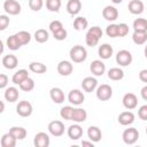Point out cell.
Returning <instances> with one entry per match:
<instances>
[{
	"mask_svg": "<svg viewBox=\"0 0 147 147\" xmlns=\"http://www.w3.org/2000/svg\"><path fill=\"white\" fill-rule=\"evenodd\" d=\"M0 103H1V109H0V113H3V111H5V103H3V101H1Z\"/></svg>",
	"mask_w": 147,
	"mask_h": 147,
	"instance_id": "52",
	"label": "cell"
},
{
	"mask_svg": "<svg viewBox=\"0 0 147 147\" xmlns=\"http://www.w3.org/2000/svg\"><path fill=\"white\" fill-rule=\"evenodd\" d=\"M134 114L132 111H123L118 115V123L121 125H124V126H127V125H131L133 122H134Z\"/></svg>",
	"mask_w": 147,
	"mask_h": 147,
	"instance_id": "17",
	"label": "cell"
},
{
	"mask_svg": "<svg viewBox=\"0 0 147 147\" xmlns=\"http://www.w3.org/2000/svg\"><path fill=\"white\" fill-rule=\"evenodd\" d=\"M29 69H30V71H32L33 74H44V72H46L47 71V67L44 64V63H41V62H31L30 64H29Z\"/></svg>",
	"mask_w": 147,
	"mask_h": 147,
	"instance_id": "32",
	"label": "cell"
},
{
	"mask_svg": "<svg viewBox=\"0 0 147 147\" xmlns=\"http://www.w3.org/2000/svg\"><path fill=\"white\" fill-rule=\"evenodd\" d=\"M102 16L106 21H109V22H114L117 20L118 17V10L116 7L114 6H106L103 9H102Z\"/></svg>",
	"mask_w": 147,
	"mask_h": 147,
	"instance_id": "11",
	"label": "cell"
},
{
	"mask_svg": "<svg viewBox=\"0 0 147 147\" xmlns=\"http://www.w3.org/2000/svg\"><path fill=\"white\" fill-rule=\"evenodd\" d=\"M32 111H33L32 105L29 101H26V100L20 101L18 105L16 106V113L21 117H29V116H31Z\"/></svg>",
	"mask_w": 147,
	"mask_h": 147,
	"instance_id": "5",
	"label": "cell"
},
{
	"mask_svg": "<svg viewBox=\"0 0 147 147\" xmlns=\"http://www.w3.org/2000/svg\"><path fill=\"white\" fill-rule=\"evenodd\" d=\"M99 40H100V39H99L98 37H95L94 34H92V33H90V32H87L86 36H85V42H86V45L90 46V47L96 46L98 42H99Z\"/></svg>",
	"mask_w": 147,
	"mask_h": 147,
	"instance_id": "40",
	"label": "cell"
},
{
	"mask_svg": "<svg viewBox=\"0 0 147 147\" xmlns=\"http://www.w3.org/2000/svg\"><path fill=\"white\" fill-rule=\"evenodd\" d=\"M82 87L85 92L91 93L98 87V80L94 77H85L82 82Z\"/></svg>",
	"mask_w": 147,
	"mask_h": 147,
	"instance_id": "16",
	"label": "cell"
},
{
	"mask_svg": "<svg viewBox=\"0 0 147 147\" xmlns=\"http://www.w3.org/2000/svg\"><path fill=\"white\" fill-rule=\"evenodd\" d=\"M129 33V25L126 23L118 24V37H125Z\"/></svg>",
	"mask_w": 147,
	"mask_h": 147,
	"instance_id": "44",
	"label": "cell"
},
{
	"mask_svg": "<svg viewBox=\"0 0 147 147\" xmlns=\"http://www.w3.org/2000/svg\"><path fill=\"white\" fill-rule=\"evenodd\" d=\"M133 31L147 32V20L146 18H136L133 21Z\"/></svg>",
	"mask_w": 147,
	"mask_h": 147,
	"instance_id": "30",
	"label": "cell"
},
{
	"mask_svg": "<svg viewBox=\"0 0 147 147\" xmlns=\"http://www.w3.org/2000/svg\"><path fill=\"white\" fill-rule=\"evenodd\" d=\"M8 80H9L8 76L5 75V74H1L0 75V88H6V86L8 84Z\"/></svg>",
	"mask_w": 147,
	"mask_h": 147,
	"instance_id": "48",
	"label": "cell"
},
{
	"mask_svg": "<svg viewBox=\"0 0 147 147\" xmlns=\"http://www.w3.org/2000/svg\"><path fill=\"white\" fill-rule=\"evenodd\" d=\"M87 137L90 140H92L93 142H98L101 140L102 138V132L101 130L98 127V126H94V125H91L88 129H87Z\"/></svg>",
	"mask_w": 147,
	"mask_h": 147,
	"instance_id": "21",
	"label": "cell"
},
{
	"mask_svg": "<svg viewBox=\"0 0 147 147\" xmlns=\"http://www.w3.org/2000/svg\"><path fill=\"white\" fill-rule=\"evenodd\" d=\"M122 102L126 109L132 110V109L137 108V106H138V98L134 93H126V94H124Z\"/></svg>",
	"mask_w": 147,
	"mask_h": 147,
	"instance_id": "9",
	"label": "cell"
},
{
	"mask_svg": "<svg viewBox=\"0 0 147 147\" xmlns=\"http://www.w3.org/2000/svg\"><path fill=\"white\" fill-rule=\"evenodd\" d=\"M49 144V136L45 132H38L33 138V145L36 147H48Z\"/></svg>",
	"mask_w": 147,
	"mask_h": 147,
	"instance_id": "10",
	"label": "cell"
},
{
	"mask_svg": "<svg viewBox=\"0 0 147 147\" xmlns=\"http://www.w3.org/2000/svg\"><path fill=\"white\" fill-rule=\"evenodd\" d=\"M82 146H88V147H94V142H93L92 140H90V141L83 140V141H82Z\"/></svg>",
	"mask_w": 147,
	"mask_h": 147,
	"instance_id": "51",
	"label": "cell"
},
{
	"mask_svg": "<svg viewBox=\"0 0 147 147\" xmlns=\"http://www.w3.org/2000/svg\"><path fill=\"white\" fill-rule=\"evenodd\" d=\"M108 78L111 80H121L124 78V71L121 68H110L108 70Z\"/></svg>",
	"mask_w": 147,
	"mask_h": 147,
	"instance_id": "29",
	"label": "cell"
},
{
	"mask_svg": "<svg viewBox=\"0 0 147 147\" xmlns=\"http://www.w3.org/2000/svg\"><path fill=\"white\" fill-rule=\"evenodd\" d=\"M82 9V2L80 0H69L67 3V11L70 15H77Z\"/></svg>",
	"mask_w": 147,
	"mask_h": 147,
	"instance_id": "24",
	"label": "cell"
},
{
	"mask_svg": "<svg viewBox=\"0 0 147 147\" xmlns=\"http://www.w3.org/2000/svg\"><path fill=\"white\" fill-rule=\"evenodd\" d=\"M6 45H7V47H8L10 51H17V49H20V48L22 47V45L20 44V41H18L16 34L9 36V37L7 38V40H6Z\"/></svg>",
	"mask_w": 147,
	"mask_h": 147,
	"instance_id": "28",
	"label": "cell"
},
{
	"mask_svg": "<svg viewBox=\"0 0 147 147\" xmlns=\"http://www.w3.org/2000/svg\"><path fill=\"white\" fill-rule=\"evenodd\" d=\"M74 109L75 108L71 107V106H64L60 110V116L65 121H71V117H72V114H74Z\"/></svg>",
	"mask_w": 147,
	"mask_h": 147,
	"instance_id": "37",
	"label": "cell"
},
{
	"mask_svg": "<svg viewBox=\"0 0 147 147\" xmlns=\"http://www.w3.org/2000/svg\"><path fill=\"white\" fill-rule=\"evenodd\" d=\"M122 138H123V141L126 145H133L139 139V131L136 127L125 129L124 132H123V134H122Z\"/></svg>",
	"mask_w": 147,
	"mask_h": 147,
	"instance_id": "2",
	"label": "cell"
},
{
	"mask_svg": "<svg viewBox=\"0 0 147 147\" xmlns=\"http://www.w3.org/2000/svg\"><path fill=\"white\" fill-rule=\"evenodd\" d=\"M5 99L8 101V102H15L17 101L18 96H20V92L16 87L14 86H10V87H7L5 90V94H3Z\"/></svg>",
	"mask_w": 147,
	"mask_h": 147,
	"instance_id": "22",
	"label": "cell"
},
{
	"mask_svg": "<svg viewBox=\"0 0 147 147\" xmlns=\"http://www.w3.org/2000/svg\"><path fill=\"white\" fill-rule=\"evenodd\" d=\"M114 53V49L113 47L109 45V44H102L101 46H99V49H98V54L99 56L102 59V60H108L111 57Z\"/></svg>",
	"mask_w": 147,
	"mask_h": 147,
	"instance_id": "19",
	"label": "cell"
},
{
	"mask_svg": "<svg viewBox=\"0 0 147 147\" xmlns=\"http://www.w3.org/2000/svg\"><path fill=\"white\" fill-rule=\"evenodd\" d=\"M140 94H141V98H142L145 101H147V85H146V86H144V87L141 88Z\"/></svg>",
	"mask_w": 147,
	"mask_h": 147,
	"instance_id": "50",
	"label": "cell"
},
{
	"mask_svg": "<svg viewBox=\"0 0 147 147\" xmlns=\"http://www.w3.org/2000/svg\"><path fill=\"white\" fill-rule=\"evenodd\" d=\"M61 5V0H46V8L52 13H59Z\"/></svg>",
	"mask_w": 147,
	"mask_h": 147,
	"instance_id": "36",
	"label": "cell"
},
{
	"mask_svg": "<svg viewBox=\"0 0 147 147\" xmlns=\"http://www.w3.org/2000/svg\"><path fill=\"white\" fill-rule=\"evenodd\" d=\"M84 100H85V95H84V93H83L80 90H78V88L71 90V91L69 92V94H68V101H69L71 105H74V106H79V105H82V103L84 102Z\"/></svg>",
	"mask_w": 147,
	"mask_h": 147,
	"instance_id": "7",
	"label": "cell"
},
{
	"mask_svg": "<svg viewBox=\"0 0 147 147\" xmlns=\"http://www.w3.org/2000/svg\"><path fill=\"white\" fill-rule=\"evenodd\" d=\"M2 64L6 69H15L18 64V59L14 55V54H8V55H5L2 57Z\"/></svg>",
	"mask_w": 147,
	"mask_h": 147,
	"instance_id": "18",
	"label": "cell"
},
{
	"mask_svg": "<svg viewBox=\"0 0 147 147\" xmlns=\"http://www.w3.org/2000/svg\"><path fill=\"white\" fill-rule=\"evenodd\" d=\"M132 40L136 45H144L147 41V32H138L133 31L132 33Z\"/></svg>",
	"mask_w": 147,
	"mask_h": 147,
	"instance_id": "33",
	"label": "cell"
},
{
	"mask_svg": "<svg viewBox=\"0 0 147 147\" xmlns=\"http://www.w3.org/2000/svg\"><path fill=\"white\" fill-rule=\"evenodd\" d=\"M67 36H68V32H67V30H65L64 28H62L61 30H59V31H56V32L53 33L54 39H56V40H59V41L64 40V39L67 38Z\"/></svg>",
	"mask_w": 147,
	"mask_h": 147,
	"instance_id": "43",
	"label": "cell"
},
{
	"mask_svg": "<svg viewBox=\"0 0 147 147\" xmlns=\"http://www.w3.org/2000/svg\"><path fill=\"white\" fill-rule=\"evenodd\" d=\"M44 6V0H29V7L33 11H39Z\"/></svg>",
	"mask_w": 147,
	"mask_h": 147,
	"instance_id": "41",
	"label": "cell"
},
{
	"mask_svg": "<svg viewBox=\"0 0 147 147\" xmlns=\"http://www.w3.org/2000/svg\"><path fill=\"white\" fill-rule=\"evenodd\" d=\"M87 26H88V21L85 17L78 16L75 18V21H74V29L75 30L82 31V30H85Z\"/></svg>",
	"mask_w": 147,
	"mask_h": 147,
	"instance_id": "31",
	"label": "cell"
},
{
	"mask_svg": "<svg viewBox=\"0 0 147 147\" xmlns=\"http://www.w3.org/2000/svg\"><path fill=\"white\" fill-rule=\"evenodd\" d=\"M90 70L94 76H102L106 71V65L101 60H94L92 61L91 65H90Z\"/></svg>",
	"mask_w": 147,
	"mask_h": 147,
	"instance_id": "14",
	"label": "cell"
},
{
	"mask_svg": "<svg viewBox=\"0 0 147 147\" xmlns=\"http://www.w3.org/2000/svg\"><path fill=\"white\" fill-rule=\"evenodd\" d=\"M16 139L8 132V133H5L2 137H1V140H0V144L2 147H15L16 146Z\"/></svg>",
	"mask_w": 147,
	"mask_h": 147,
	"instance_id": "27",
	"label": "cell"
},
{
	"mask_svg": "<svg viewBox=\"0 0 147 147\" xmlns=\"http://www.w3.org/2000/svg\"><path fill=\"white\" fill-rule=\"evenodd\" d=\"M49 96L53 102L55 103H62L64 101V92L60 87H53L49 91Z\"/></svg>",
	"mask_w": 147,
	"mask_h": 147,
	"instance_id": "20",
	"label": "cell"
},
{
	"mask_svg": "<svg viewBox=\"0 0 147 147\" xmlns=\"http://www.w3.org/2000/svg\"><path fill=\"white\" fill-rule=\"evenodd\" d=\"M96 98L100 100V101H107L111 98L113 95V88L110 85L108 84H101L100 86L96 87Z\"/></svg>",
	"mask_w": 147,
	"mask_h": 147,
	"instance_id": "3",
	"label": "cell"
},
{
	"mask_svg": "<svg viewBox=\"0 0 147 147\" xmlns=\"http://www.w3.org/2000/svg\"><path fill=\"white\" fill-rule=\"evenodd\" d=\"M3 9L9 15H18L21 13V5L16 0H5Z\"/></svg>",
	"mask_w": 147,
	"mask_h": 147,
	"instance_id": "8",
	"label": "cell"
},
{
	"mask_svg": "<svg viewBox=\"0 0 147 147\" xmlns=\"http://www.w3.org/2000/svg\"><path fill=\"white\" fill-rule=\"evenodd\" d=\"M72 70H74L72 63L67 61V60H62L57 64V72L61 76H69L72 74Z\"/></svg>",
	"mask_w": 147,
	"mask_h": 147,
	"instance_id": "13",
	"label": "cell"
},
{
	"mask_svg": "<svg viewBox=\"0 0 147 147\" xmlns=\"http://www.w3.org/2000/svg\"><path fill=\"white\" fill-rule=\"evenodd\" d=\"M146 134H147V126H146Z\"/></svg>",
	"mask_w": 147,
	"mask_h": 147,
	"instance_id": "55",
	"label": "cell"
},
{
	"mask_svg": "<svg viewBox=\"0 0 147 147\" xmlns=\"http://www.w3.org/2000/svg\"><path fill=\"white\" fill-rule=\"evenodd\" d=\"M144 54H145V56L147 57V45L145 46V49H144Z\"/></svg>",
	"mask_w": 147,
	"mask_h": 147,
	"instance_id": "54",
	"label": "cell"
},
{
	"mask_svg": "<svg viewBox=\"0 0 147 147\" xmlns=\"http://www.w3.org/2000/svg\"><path fill=\"white\" fill-rule=\"evenodd\" d=\"M129 11L133 15H140L145 10V5L141 0H131L127 5Z\"/></svg>",
	"mask_w": 147,
	"mask_h": 147,
	"instance_id": "12",
	"label": "cell"
},
{
	"mask_svg": "<svg viewBox=\"0 0 147 147\" xmlns=\"http://www.w3.org/2000/svg\"><path fill=\"white\" fill-rule=\"evenodd\" d=\"M48 28H49V31H51L52 33H54V32L61 30V29L63 28V24H62L61 21L55 20V21H52V22L49 23V26H48Z\"/></svg>",
	"mask_w": 147,
	"mask_h": 147,
	"instance_id": "42",
	"label": "cell"
},
{
	"mask_svg": "<svg viewBox=\"0 0 147 147\" xmlns=\"http://www.w3.org/2000/svg\"><path fill=\"white\" fill-rule=\"evenodd\" d=\"M9 25V17L7 15H0V31H3Z\"/></svg>",
	"mask_w": 147,
	"mask_h": 147,
	"instance_id": "45",
	"label": "cell"
},
{
	"mask_svg": "<svg viewBox=\"0 0 147 147\" xmlns=\"http://www.w3.org/2000/svg\"><path fill=\"white\" fill-rule=\"evenodd\" d=\"M139 79L142 83H147V69H142L139 72Z\"/></svg>",
	"mask_w": 147,
	"mask_h": 147,
	"instance_id": "49",
	"label": "cell"
},
{
	"mask_svg": "<svg viewBox=\"0 0 147 147\" xmlns=\"http://www.w3.org/2000/svg\"><path fill=\"white\" fill-rule=\"evenodd\" d=\"M86 118H87V113L85 109H83V108H75L74 109L71 121H74L75 123H83L86 121Z\"/></svg>",
	"mask_w": 147,
	"mask_h": 147,
	"instance_id": "23",
	"label": "cell"
},
{
	"mask_svg": "<svg viewBox=\"0 0 147 147\" xmlns=\"http://www.w3.org/2000/svg\"><path fill=\"white\" fill-rule=\"evenodd\" d=\"M20 88L22 90V91H24V92H30V91H32L33 88H34V80L32 79V78H30V77H28L24 82H22L20 85Z\"/></svg>",
	"mask_w": 147,
	"mask_h": 147,
	"instance_id": "38",
	"label": "cell"
},
{
	"mask_svg": "<svg viewBox=\"0 0 147 147\" xmlns=\"http://www.w3.org/2000/svg\"><path fill=\"white\" fill-rule=\"evenodd\" d=\"M64 130H65L64 129V124L61 121L55 119V121L49 122V124H48V132L53 137H61V136H63Z\"/></svg>",
	"mask_w": 147,
	"mask_h": 147,
	"instance_id": "6",
	"label": "cell"
},
{
	"mask_svg": "<svg viewBox=\"0 0 147 147\" xmlns=\"http://www.w3.org/2000/svg\"><path fill=\"white\" fill-rule=\"evenodd\" d=\"M138 116L140 119L147 121V105H144L138 109Z\"/></svg>",
	"mask_w": 147,
	"mask_h": 147,
	"instance_id": "47",
	"label": "cell"
},
{
	"mask_svg": "<svg viewBox=\"0 0 147 147\" xmlns=\"http://www.w3.org/2000/svg\"><path fill=\"white\" fill-rule=\"evenodd\" d=\"M28 77H29L28 70H26V69H20V70H17V71L13 75L11 82H13L15 85H20V84H21L22 82H24Z\"/></svg>",
	"mask_w": 147,
	"mask_h": 147,
	"instance_id": "25",
	"label": "cell"
},
{
	"mask_svg": "<svg viewBox=\"0 0 147 147\" xmlns=\"http://www.w3.org/2000/svg\"><path fill=\"white\" fill-rule=\"evenodd\" d=\"M106 34L109 38H117L118 37V24H109L106 28Z\"/></svg>",
	"mask_w": 147,
	"mask_h": 147,
	"instance_id": "39",
	"label": "cell"
},
{
	"mask_svg": "<svg viewBox=\"0 0 147 147\" xmlns=\"http://www.w3.org/2000/svg\"><path fill=\"white\" fill-rule=\"evenodd\" d=\"M15 34H16V37H17V39H18V41H20V44H21L22 46L29 44L30 40H31V34H30L28 31L22 30V31H18L17 33H15Z\"/></svg>",
	"mask_w": 147,
	"mask_h": 147,
	"instance_id": "35",
	"label": "cell"
},
{
	"mask_svg": "<svg viewBox=\"0 0 147 147\" xmlns=\"http://www.w3.org/2000/svg\"><path fill=\"white\" fill-rule=\"evenodd\" d=\"M70 59L72 62L75 63H82L87 59V51L84 46L80 45H76L74 47H71L70 52H69Z\"/></svg>",
	"mask_w": 147,
	"mask_h": 147,
	"instance_id": "1",
	"label": "cell"
},
{
	"mask_svg": "<svg viewBox=\"0 0 147 147\" xmlns=\"http://www.w3.org/2000/svg\"><path fill=\"white\" fill-rule=\"evenodd\" d=\"M132 54L127 49H121L116 54V62L121 67H127L132 63Z\"/></svg>",
	"mask_w": 147,
	"mask_h": 147,
	"instance_id": "4",
	"label": "cell"
},
{
	"mask_svg": "<svg viewBox=\"0 0 147 147\" xmlns=\"http://www.w3.org/2000/svg\"><path fill=\"white\" fill-rule=\"evenodd\" d=\"M87 32H90V33L94 34V36H95V37H98L99 39H101V37H102V34H103V32H102L101 28H100V26H96V25H95V26L90 28Z\"/></svg>",
	"mask_w": 147,
	"mask_h": 147,
	"instance_id": "46",
	"label": "cell"
},
{
	"mask_svg": "<svg viewBox=\"0 0 147 147\" xmlns=\"http://www.w3.org/2000/svg\"><path fill=\"white\" fill-rule=\"evenodd\" d=\"M9 133L16 140H23L26 137V134H28L26 130L24 127H22V126H13V127H10L9 129Z\"/></svg>",
	"mask_w": 147,
	"mask_h": 147,
	"instance_id": "26",
	"label": "cell"
},
{
	"mask_svg": "<svg viewBox=\"0 0 147 147\" xmlns=\"http://www.w3.org/2000/svg\"><path fill=\"white\" fill-rule=\"evenodd\" d=\"M48 38H49V34H48V32H47L45 29H38V30L34 32V39H36V41L39 42V44L46 42V41L48 40Z\"/></svg>",
	"mask_w": 147,
	"mask_h": 147,
	"instance_id": "34",
	"label": "cell"
},
{
	"mask_svg": "<svg viewBox=\"0 0 147 147\" xmlns=\"http://www.w3.org/2000/svg\"><path fill=\"white\" fill-rule=\"evenodd\" d=\"M111 1H113L114 3H121V2L123 1V0H111Z\"/></svg>",
	"mask_w": 147,
	"mask_h": 147,
	"instance_id": "53",
	"label": "cell"
},
{
	"mask_svg": "<svg viewBox=\"0 0 147 147\" xmlns=\"http://www.w3.org/2000/svg\"><path fill=\"white\" fill-rule=\"evenodd\" d=\"M67 133H68V137L71 140H78L83 136V129L79 125V123H76V124H72L68 127Z\"/></svg>",
	"mask_w": 147,
	"mask_h": 147,
	"instance_id": "15",
	"label": "cell"
}]
</instances>
